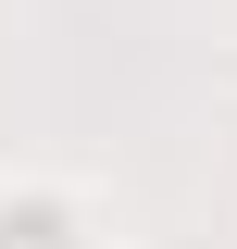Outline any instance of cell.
Returning <instances> with one entry per match:
<instances>
[{"label": "cell", "instance_id": "6da1fadb", "mask_svg": "<svg viewBox=\"0 0 237 249\" xmlns=\"http://www.w3.org/2000/svg\"><path fill=\"white\" fill-rule=\"evenodd\" d=\"M0 249H75V224L50 199H0Z\"/></svg>", "mask_w": 237, "mask_h": 249}]
</instances>
